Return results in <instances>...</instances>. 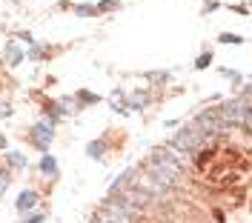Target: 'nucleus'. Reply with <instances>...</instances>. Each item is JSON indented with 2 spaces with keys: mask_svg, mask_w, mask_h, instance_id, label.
Returning a JSON list of instances; mask_svg holds the SVG:
<instances>
[{
  "mask_svg": "<svg viewBox=\"0 0 252 223\" xmlns=\"http://www.w3.org/2000/svg\"><path fill=\"white\" fill-rule=\"evenodd\" d=\"M247 166H250L247 146L235 149V143H229L223 138H218L212 146H206L204 152H201V158H198L201 177H206L215 186H226L235 177H244L247 175Z\"/></svg>",
  "mask_w": 252,
  "mask_h": 223,
  "instance_id": "1",
  "label": "nucleus"
}]
</instances>
